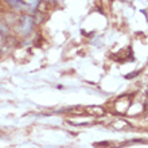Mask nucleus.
I'll use <instances>...</instances> for the list:
<instances>
[{
    "label": "nucleus",
    "instance_id": "obj_1",
    "mask_svg": "<svg viewBox=\"0 0 148 148\" xmlns=\"http://www.w3.org/2000/svg\"><path fill=\"white\" fill-rule=\"evenodd\" d=\"M1 40H3V34H1V31H0V43H1Z\"/></svg>",
    "mask_w": 148,
    "mask_h": 148
}]
</instances>
